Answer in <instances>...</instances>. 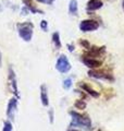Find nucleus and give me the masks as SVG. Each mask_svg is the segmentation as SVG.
<instances>
[{"mask_svg": "<svg viewBox=\"0 0 124 131\" xmlns=\"http://www.w3.org/2000/svg\"><path fill=\"white\" fill-rule=\"evenodd\" d=\"M67 48H68V50H69L70 52H73L74 50H75V44L69 43V44H67Z\"/></svg>", "mask_w": 124, "mask_h": 131, "instance_id": "nucleus-23", "label": "nucleus"}, {"mask_svg": "<svg viewBox=\"0 0 124 131\" xmlns=\"http://www.w3.org/2000/svg\"><path fill=\"white\" fill-rule=\"evenodd\" d=\"M39 96L40 103L44 107H49V95H48V88L46 84H41L39 88Z\"/></svg>", "mask_w": 124, "mask_h": 131, "instance_id": "nucleus-11", "label": "nucleus"}, {"mask_svg": "<svg viewBox=\"0 0 124 131\" xmlns=\"http://www.w3.org/2000/svg\"><path fill=\"white\" fill-rule=\"evenodd\" d=\"M99 27H100V22L93 18L82 20L80 24H78V28H80V31L83 33L95 32V31H97Z\"/></svg>", "mask_w": 124, "mask_h": 131, "instance_id": "nucleus-6", "label": "nucleus"}, {"mask_svg": "<svg viewBox=\"0 0 124 131\" xmlns=\"http://www.w3.org/2000/svg\"><path fill=\"white\" fill-rule=\"evenodd\" d=\"M87 74L89 78L98 80V81H106V82H109V83H113L115 81V78L112 72H109L101 68L95 69V70H88Z\"/></svg>", "mask_w": 124, "mask_h": 131, "instance_id": "nucleus-3", "label": "nucleus"}, {"mask_svg": "<svg viewBox=\"0 0 124 131\" xmlns=\"http://www.w3.org/2000/svg\"><path fill=\"white\" fill-rule=\"evenodd\" d=\"M56 70L61 73V74H68L72 69V64L70 62V59L67 57V55L61 54L58 56V58L56 60V66H55Z\"/></svg>", "mask_w": 124, "mask_h": 131, "instance_id": "nucleus-4", "label": "nucleus"}, {"mask_svg": "<svg viewBox=\"0 0 124 131\" xmlns=\"http://www.w3.org/2000/svg\"><path fill=\"white\" fill-rule=\"evenodd\" d=\"M48 119H49V124L52 125L55 122V109L51 107L48 109Z\"/></svg>", "mask_w": 124, "mask_h": 131, "instance_id": "nucleus-20", "label": "nucleus"}, {"mask_svg": "<svg viewBox=\"0 0 124 131\" xmlns=\"http://www.w3.org/2000/svg\"><path fill=\"white\" fill-rule=\"evenodd\" d=\"M67 131H84V130H81V129H77V128H72V127H69Z\"/></svg>", "mask_w": 124, "mask_h": 131, "instance_id": "nucleus-24", "label": "nucleus"}, {"mask_svg": "<svg viewBox=\"0 0 124 131\" xmlns=\"http://www.w3.org/2000/svg\"><path fill=\"white\" fill-rule=\"evenodd\" d=\"M2 131H13V124L9 119H6L3 121L2 126Z\"/></svg>", "mask_w": 124, "mask_h": 131, "instance_id": "nucleus-18", "label": "nucleus"}, {"mask_svg": "<svg viewBox=\"0 0 124 131\" xmlns=\"http://www.w3.org/2000/svg\"><path fill=\"white\" fill-rule=\"evenodd\" d=\"M8 83H9L11 93L13 94V96L20 98L21 94H20L19 85H18V80H16V74H15L14 69L12 68V66H9V68H8Z\"/></svg>", "mask_w": 124, "mask_h": 131, "instance_id": "nucleus-5", "label": "nucleus"}, {"mask_svg": "<svg viewBox=\"0 0 124 131\" xmlns=\"http://www.w3.org/2000/svg\"><path fill=\"white\" fill-rule=\"evenodd\" d=\"M16 30H18V34L20 38L24 40V42H31L34 36V24L30 21L25 22H20L16 24Z\"/></svg>", "mask_w": 124, "mask_h": 131, "instance_id": "nucleus-2", "label": "nucleus"}, {"mask_svg": "<svg viewBox=\"0 0 124 131\" xmlns=\"http://www.w3.org/2000/svg\"><path fill=\"white\" fill-rule=\"evenodd\" d=\"M72 86H73V78L72 77H67L63 81H62V88H63L65 91L71 90Z\"/></svg>", "mask_w": 124, "mask_h": 131, "instance_id": "nucleus-17", "label": "nucleus"}, {"mask_svg": "<svg viewBox=\"0 0 124 131\" xmlns=\"http://www.w3.org/2000/svg\"><path fill=\"white\" fill-rule=\"evenodd\" d=\"M122 9H123V11H124V0L122 1Z\"/></svg>", "mask_w": 124, "mask_h": 131, "instance_id": "nucleus-28", "label": "nucleus"}, {"mask_svg": "<svg viewBox=\"0 0 124 131\" xmlns=\"http://www.w3.org/2000/svg\"><path fill=\"white\" fill-rule=\"evenodd\" d=\"M81 61L85 67L88 68V70H95V69H100L103 64V61L99 58H94V57L87 56L83 54L81 56Z\"/></svg>", "mask_w": 124, "mask_h": 131, "instance_id": "nucleus-7", "label": "nucleus"}, {"mask_svg": "<svg viewBox=\"0 0 124 131\" xmlns=\"http://www.w3.org/2000/svg\"><path fill=\"white\" fill-rule=\"evenodd\" d=\"M69 115L71 117V122H70L69 127L77 128L85 131L93 130V122L87 114H83V113H80L78 110L73 109V110H70Z\"/></svg>", "mask_w": 124, "mask_h": 131, "instance_id": "nucleus-1", "label": "nucleus"}, {"mask_svg": "<svg viewBox=\"0 0 124 131\" xmlns=\"http://www.w3.org/2000/svg\"><path fill=\"white\" fill-rule=\"evenodd\" d=\"M22 2H23V6L26 7L32 14H44V11L37 7V5L34 2V0H22Z\"/></svg>", "mask_w": 124, "mask_h": 131, "instance_id": "nucleus-12", "label": "nucleus"}, {"mask_svg": "<svg viewBox=\"0 0 124 131\" xmlns=\"http://www.w3.org/2000/svg\"><path fill=\"white\" fill-rule=\"evenodd\" d=\"M77 86H78V89H81L82 91H84L90 97H93V98H99L100 97V92H98L97 90L93 89L92 85H90L89 83H87V82H84V81L78 82Z\"/></svg>", "mask_w": 124, "mask_h": 131, "instance_id": "nucleus-10", "label": "nucleus"}, {"mask_svg": "<svg viewBox=\"0 0 124 131\" xmlns=\"http://www.w3.org/2000/svg\"><path fill=\"white\" fill-rule=\"evenodd\" d=\"M56 0H48V2H47V5H52L53 2H55Z\"/></svg>", "mask_w": 124, "mask_h": 131, "instance_id": "nucleus-27", "label": "nucleus"}, {"mask_svg": "<svg viewBox=\"0 0 124 131\" xmlns=\"http://www.w3.org/2000/svg\"><path fill=\"white\" fill-rule=\"evenodd\" d=\"M35 1L38 2V3H47L48 0H35Z\"/></svg>", "mask_w": 124, "mask_h": 131, "instance_id": "nucleus-25", "label": "nucleus"}, {"mask_svg": "<svg viewBox=\"0 0 124 131\" xmlns=\"http://www.w3.org/2000/svg\"><path fill=\"white\" fill-rule=\"evenodd\" d=\"M51 42H52V45L55 46V48H57V49H61L62 48V42H61V37H60V33L58 31L52 33Z\"/></svg>", "mask_w": 124, "mask_h": 131, "instance_id": "nucleus-15", "label": "nucleus"}, {"mask_svg": "<svg viewBox=\"0 0 124 131\" xmlns=\"http://www.w3.org/2000/svg\"><path fill=\"white\" fill-rule=\"evenodd\" d=\"M30 13H31V12L28 11V9H27L26 7H24V6H23L22 8H21V15H24V16H26V15H28Z\"/></svg>", "mask_w": 124, "mask_h": 131, "instance_id": "nucleus-22", "label": "nucleus"}, {"mask_svg": "<svg viewBox=\"0 0 124 131\" xmlns=\"http://www.w3.org/2000/svg\"><path fill=\"white\" fill-rule=\"evenodd\" d=\"M107 51V48L106 46H96V45H92L88 50H85L84 54L90 56V57H94V58H99L101 59V57L105 56Z\"/></svg>", "mask_w": 124, "mask_h": 131, "instance_id": "nucleus-9", "label": "nucleus"}, {"mask_svg": "<svg viewBox=\"0 0 124 131\" xmlns=\"http://www.w3.org/2000/svg\"><path fill=\"white\" fill-rule=\"evenodd\" d=\"M68 11L70 15L77 16L78 15V2L77 0H70L69 6H68Z\"/></svg>", "mask_w": 124, "mask_h": 131, "instance_id": "nucleus-14", "label": "nucleus"}, {"mask_svg": "<svg viewBox=\"0 0 124 131\" xmlns=\"http://www.w3.org/2000/svg\"><path fill=\"white\" fill-rule=\"evenodd\" d=\"M86 106H87L86 101L83 100V98H78V100L74 102V107H75V109L78 110V112H82V110L86 109Z\"/></svg>", "mask_w": 124, "mask_h": 131, "instance_id": "nucleus-16", "label": "nucleus"}, {"mask_svg": "<svg viewBox=\"0 0 124 131\" xmlns=\"http://www.w3.org/2000/svg\"><path fill=\"white\" fill-rule=\"evenodd\" d=\"M78 44H80V46L82 48H84L85 50H88V49L92 47V44H90L87 39H84V38H81L80 40H78Z\"/></svg>", "mask_w": 124, "mask_h": 131, "instance_id": "nucleus-19", "label": "nucleus"}, {"mask_svg": "<svg viewBox=\"0 0 124 131\" xmlns=\"http://www.w3.org/2000/svg\"><path fill=\"white\" fill-rule=\"evenodd\" d=\"M18 106H19V98L15 96L11 97L9 102H8L6 115H7V119H9L12 122L15 119V115H16V112H18Z\"/></svg>", "mask_w": 124, "mask_h": 131, "instance_id": "nucleus-8", "label": "nucleus"}, {"mask_svg": "<svg viewBox=\"0 0 124 131\" xmlns=\"http://www.w3.org/2000/svg\"><path fill=\"white\" fill-rule=\"evenodd\" d=\"M103 7V1L102 0H88L86 3V11L87 12H96L100 10Z\"/></svg>", "mask_w": 124, "mask_h": 131, "instance_id": "nucleus-13", "label": "nucleus"}, {"mask_svg": "<svg viewBox=\"0 0 124 131\" xmlns=\"http://www.w3.org/2000/svg\"><path fill=\"white\" fill-rule=\"evenodd\" d=\"M39 26L44 32H47L48 28H49V23H48V21H46V20H41L40 23H39Z\"/></svg>", "mask_w": 124, "mask_h": 131, "instance_id": "nucleus-21", "label": "nucleus"}, {"mask_svg": "<svg viewBox=\"0 0 124 131\" xmlns=\"http://www.w3.org/2000/svg\"><path fill=\"white\" fill-rule=\"evenodd\" d=\"M0 67H2V54L0 51Z\"/></svg>", "mask_w": 124, "mask_h": 131, "instance_id": "nucleus-26", "label": "nucleus"}]
</instances>
